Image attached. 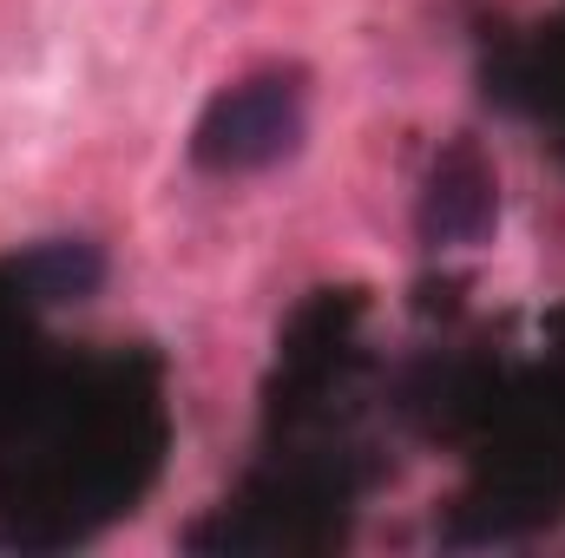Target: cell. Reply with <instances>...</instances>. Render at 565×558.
I'll return each mask as SVG.
<instances>
[{
	"instance_id": "6da1fadb",
	"label": "cell",
	"mask_w": 565,
	"mask_h": 558,
	"mask_svg": "<svg viewBox=\"0 0 565 558\" xmlns=\"http://www.w3.org/2000/svg\"><path fill=\"white\" fill-rule=\"evenodd\" d=\"M309 139V73L302 66H257L211 93L191 126V164L211 178H257L289 164Z\"/></svg>"
},
{
	"instance_id": "7a4b0ae2",
	"label": "cell",
	"mask_w": 565,
	"mask_h": 558,
	"mask_svg": "<svg viewBox=\"0 0 565 558\" xmlns=\"http://www.w3.org/2000/svg\"><path fill=\"white\" fill-rule=\"evenodd\" d=\"M422 244L427 250H480L500 224V184L487 171V158L473 144H447L427 171V191H422Z\"/></svg>"
},
{
	"instance_id": "3957f363",
	"label": "cell",
	"mask_w": 565,
	"mask_h": 558,
	"mask_svg": "<svg viewBox=\"0 0 565 558\" xmlns=\"http://www.w3.org/2000/svg\"><path fill=\"white\" fill-rule=\"evenodd\" d=\"M20 270H26V282H33L40 302H79V296H93V289L106 282V250L86 244V237H60V244L26 250Z\"/></svg>"
}]
</instances>
